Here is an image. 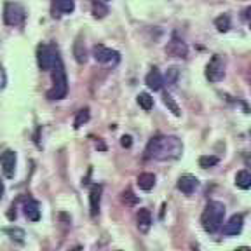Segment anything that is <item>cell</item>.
Wrapping results in <instances>:
<instances>
[{"label":"cell","mask_w":251,"mask_h":251,"mask_svg":"<svg viewBox=\"0 0 251 251\" xmlns=\"http://www.w3.org/2000/svg\"><path fill=\"white\" fill-rule=\"evenodd\" d=\"M166 52L173 58H187L188 54V47L176 33H173V37L169 39L168 46H166Z\"/></svg>","instance_id":"52a82bcc"},{"label":"cell","mask_w":251,"mask_h":251,"mask_svg":"<svg viewBox=\"0 0 251 251\" xmlns=\"http://www.w3.org/2000/svg\"><path fill=\"white\" fill-rule=\"evenodd\" d=\"M243 215H234L230 216V220H228L227 224L224 225V228H222V232H224L225 235H237L241 234V230H243Z\"/></svg>","instance_id":"8fae6325"},{"label":"cell","mask_w":251,"mask_h":251,"mask_svg":"<svg viewBox=\"0 0 251 251\" xmlns=\"http://www.w3.org/2000/svg\"><path fill=\"white\" fill-rule=\"evenodd\" d=\"M138 105L145 110V112H149V110L153 108V98L149 93H140L138 94Z\"/></svg>","instance_id":"ffe728a7"},{"label":"cell","mask_w":251,"mask_h":251,"mask_svg":"<svg viewBox=\"0 0 251 251\" xmlns=\"http://www.w3.org/2000/svg\"><path fill=\"white\" fill-rule=\"evenodd\" d=\"M101 194L103 187L98 183H94L89 190V206H91V216H96L100 213V206H101Z\"/></svg>","instance_id":"30bf717a"},{"label":"cell","mask_w":251,"mask_h":251,"mask_svg":"<svg viewBox=\"0 0 251 251\" xmlns=\"http://www.w3.org/2000/svg\"><path fill=\"white\" fill-rule=\"evenodd\" d=\"M52 89L47 91V98L49 100H63L68 93V78H67V72L63 67L61 58L58 56L54 67H52Z\"/></svg>","instance_id":"3957f363"},{"label":"cell","mask_w":251,"mask_h":251,"mask_svg":"<svg viewBox=\"0 0 251 251\" xmlns=\"http://www.w3.org/2000/svg\"><path fill=\"white\" fill-rule=\"evenodd\" d=\"M16 161H18V157H16L14 150L7 149V150H4V152L0 153V164H2V171H4L5 178H14Z\"/></svg>","instance_id":"ba28073f"},{"label":"cell","mask_w":251,"mask_h":251,"mask_svg":"<svg viewBox=\"0 0 251 251\" xmlns=\"http://www.w3.org/2000/svg\"><path fill=\"white\" fill-rule=\"evenodd\" d=\"M183 153V143L176 136H153L145 149V159L176 161Z\"/></svg>","instance_id":"6da1fadb"},{"label":"cell","mask_w":251,"mask_h":251,"mask_svg":"<svg viewBox=\"0 0 251 251\" xmlns=\"http://www.w3.org/2000/svg\"><path fill=\"white\" fill-rule=\"evenodd\" d=\"M105 2H108V0H105Z\"/></svg>","instance_id":"836d02e7"},{"label":"cell","mask_w":251,"mask_h":251,"mask_svg":"<svg viewBox=\"0 0 251 251\" xmlns=\"http://www.w3.org/2000/svg\"><path fill=\"white\" fill-rule=\"evenodd\" d=\"M145 84L149 86V89H152V91H161L162 86H164V77H162L161 72H159L155 67H153L152 70H150L149 74H147Z\"/></svg>","instance_id":"7c38bea8"},{"label":"cell","mask_w":251,"mask_h":251,"mask_svg":"<svg viewBox=\"0 0 251 251\" xmlns=\"http://www.w3.org/2000/svg\"><path fill=\"white\" fill-rule=\"evenodd\" d=\"M136 183L141 190L149 192V190H152L153 188V185H155V175H153V173H141L140 176H138Z\"/></svg>","instance_id":"e0dca14e"},{"label":"cell","mask_w":251,"mask_h":251,"mask_svg":"<svg viewBox=\"0 0 251 251\" xmlns=\"http://www.w3.org/2000/svg\"><path fill=\"white\" fill-rule=\"evenodd\" d=\"M234 251H251V250L248 246H241V248H235Z\"/></svg>","instance_id":"1f68e13d"},{"label":"cell","mask_w":251,"mask_h":251,"mask_svg":"<svg viewBox=\"0 0 251 251\" xmlns=\"http://www.w3.org/2000/svg\"><path fill=\"white\" fill-rule=\"evenodd\" d=\"M93 14H94V18H105V16L108 14V9H106L103 4H100V2H94Z\"/></svg>","instance_id":"484cf974"},{"label":"cell","mask_w":251,"mask_h":251,"mask_svg":"<svg viewBox=\"0 0 251 251\" xmlns=\"http://www.w3.org/2000/svg\"><path fill=\"white\" fill-rule=\"evenodd\" d=\"M68 251H82V248H80V246H75V248H72V250H68Z\"/></svg>","instance_id":"d6a6232c"},{"label":"cell","mask_w":251,"mask_h":251,"mask_svg":"<svg viewBox=\"0 0 251 251\" xmlns=\"http://www.w3.org/2000/svg\"><path fill=\"white\" fill-rule=\"evenodd\" d=\"M196 188H197V178L196 176H192V175H183V176H180V180H178V190H181L185 196L194 194Z\"/></svg>","instance_id":"5bb4252c"},{"label":"cell","mask_w":251,"mask_h":251,"mask_svg":"<svg viewBox=\"0 0 251 251\" xmlns=\"http://www.w3.org/2000/svg\"><path fill=\"white\" fill-rule=\"evenodd\" d=\"M162 98H164V105L168 106V110H169V112H171L173 115H176V117H180V115H181V112H180V106L176 105V101H175V100H173V96H171V94L164 93V96H162Z\"/></svg>","instance_id":"7402d4cb"},{"label":"cell","mask_w":251,"mask_h":251,"mask_svg":"<svg viewBox=\"0 0 251 251\" xmlns=\"http://www.w3.org/2000/svg\"><path fill=\"white\" fill-rule=\"evenodd\" d=\"M225 75V63L224 59L220 58L218 54L213 56L211 61L208 63V67H206V78H208L209 82H220Z\"/></svg>","instance_id":"8992f818"},{"label":"cell","mask_w":251,"mask_h":251,"mask_svg":"<svg viewBox=\"0 0 251 251\" xmlns=\"http://www.w3.org/2000/svg\"><path fill=\"white\" fill-rule=\"evenodd\" d=\"M87 121H89V108L78 110V112H77V117H75V121H74V127H75V129H78V127L86 124Z\"/></svg>","instance_id":"cb8c5ba5"},{"label":"cell","mask_w":251,"mask_h":251,"mask_svg":"<svg viewBox=\"0 0 251 251\" xmlns=\"http://www.w3.org/2000/svg\"><path fill=\"white\" fill-rule=\"evenodd\" d=\"M218 164V157L215 155H202L199 157V166L204 169H208V168H213V166Z\"/></svg>","instance_id":"d4e9b609"},{"label":"cell","mask_w":251,"mask_h":251,"mask_svg":"<svg viewBox=\"0 0 251 251\" xmlns=\"http://www.w3.org/2000/svg\"><path fill=\"white\" fill-rule=\"evenodd\" d=\"M93 56L98 63H110V61H117L119 52L110 49V47L103 46V44H96L93 47Z\"/></svg>","instance_id":"9c48e42d"},{"label":"cell","mask_w":251,"mask_h":251,"mask_svg":"<svg viewBox=\"0 0 251 251\" xmlns=\"http://www.w3.org/2000/svg\"><path fill=\"white\" fill-rule=\"evenodd\" d=\"M122 201H124L127 206H134V204H138V197L134 196L131 190H126V192L122 194Z\"/></svg>","instance_id":"4316f807"},{"label":"cell","mask_w":251,"mask_h":251,"mask_svg":"<svg viewBox=\"0 0 251 251\" xmlns=\"http://www.w3.org/2000/svg\"><path fill=\"white\" fill-rule=\"evenodd\" d=\"M235 185L239 188H250L251 187V171H248V169H243V171H239L237 175H235Z\"/></svg>","instance_id":"ac0fdd59"},{"label":"cell","mask_w":251,"mask_h":251,"mask_svg":"<svg viewBox=\"0 0 251 251\" xmlns=\"http://www.w3.org/2000/svg\"><path fill=\"white\" fill-rule=\"evenodd\" d=\"M5 86H7V74H5L4 67L0 65V91L4 89Z\"/></svg>","instance_id":"83f0119b"},{"label":"cell","mask_w":251,"mask_h":251,"mask_svg":"<svg viewBox=\"0 0 251 251\" xmlns=\"http://www.w3.org/2000/svg\"><path fill=\"white\" fill-rule=\"evenodd\" d=\"M74 58H75V61L77 63H86V59H87V51H86V46H84V40H82V35H78L77 39H75V42H74Z\"/></svg>","instance_id":"2e32d148"},{"label":"cell","mask_w":251,"mask_h":251,"mask_svg":"<svg viewBox=\"0 0 251 251\" xmlns=\"http://www.w3.org/2000/svg\"><path fill=\"white\" fill-rule=\"evenodd\" d=\"M4 194H5V185H4V181L0 180V201L4 199Z\"/></svg>","instance_id":"f546056e"},{"label":"cell","mask_w":251,"mask_h":251,"mask_svg":"<svg viewBox=\"0 0 251 251\" xmlns=\"http://www.w3.org/2000/svg\"><path fill=\"white\" fill-rule=\"evenodd\" d=\"M58 56V49L54 46H49V44L37 46V63H39L40 70H52Z\"/></svg>","instance_id":"277c9868"},{"label":"cell","mask_w":251,"mask_h":251,"mask_svg":"<svg viewBox=\"0 0 251 251\" xmlns=\"http://www.w3.org/2000/svg\"><path fill=\"white\" fill-rule=\"evenodd\" d=\"M121 145L124 147V149H131V145H133V138H131V136H122L121 138Z\"/></svg>","instance_id":"f1b7e54d"},{"label":"cell","mask_w":251,"mask_h":251,"mask_svg":"<svg viewBox=\"0 0 251 251\" xmlns=\"http://www.w3.org/2000/svg\"><path fill=\"white\" fill-rule=\"evenodd\" d=\"M136 222H138V228H140V232H143V234H147V232L150 230V227H152V215H150L149 209H140L138 211V216H136Z\"/></svg>","instance_id":"9a60e30c"},{"label":"cell","mask_w":251,"mask_h":251,"mask_svg":"<svg viewBox=\"0 0 251 251\" xmlns=\"http://www.w3.org/2000/svg\"><path fill=\"white\" fill-rule=\"evenodd\" d=\"M26 20V11L23 5L16 2H5L4 4V21L9 26H23Z\"/></svg>","instance_id":"5b68a950"},{"label":"cell","mask_w":251,"mask_h":251,"mask_svg":"<svg viewBox=\"0 0 251 251\" xmlns=\"http://www.w3.org/2000/svg\"><path fill=\"white\" fill-rule=\"evenodd\" d=\"M224 216H225V206L218 201H209L206 209L202 211L201 216V224L202 228L208 234H215L220 230L222 224H224Z\"/></svg>","instance_id":"7a4b0ae2"},{"label":"cell","mask_w":251,"mask_h":251,"mask_svg":"<svg viewBox=\"0 0 251 251\" xmlns=\"http://www.w3.org/2000/svg\"><path fill=\"white\" fill-rule=\"evenodd\" d=\"M178 77H180V70H178V67H169L168 72H166L164 75V82L168 84V86H175L178 80Z\"/></svg>","instance_id":"603a6c76"},{"label":"cell","mask_w":251,"mask_h":251,"mask_svg":"<svg viewBox=\"0 0 251 251\" xmlns=\"http://www.w3.org/2000/svg\"><path fill=\"white\" fill-rule=\"evenodd\" d=\"M246 20H248V25H250V28H251V7L246 9Z\"/></svg>","instance_id":"4dcf8cb0"},{"label":"cell","mask_w":251,"mask_h":251,"mask_svg":"<svg viewBox=\"0 0 251 251\" xmlns=\"http://www.w3.org/2000/svg\"><path fill=\"white\" fill-rule=\"evenodd\" d=\"M23 209H25V215L30 222H39L40 220V206L35 199H25V204H23Z\"/></svg>","instance_id":"4fadbf2b"},{"label":"cell","mask_w":251,"mask_h":251,"mask_svg":"<svg viewBox=\"0 0 251 251\" xmlns=\"http://www.w3.org/2000/svg\"><path fill=\"white\" fill-rule=\"evenodd\" d=\"M54 9L61 14H72L75 11L74 0H54Z\"/></svg>","instance_id":"d6986e66"},{"label":"cell","mask_w":251,"mask_h":251,"mask_svg":"<svg viewBox=\"0 0 251 251\" xmlns=\"http://www.w3.org/2000/svg\"><path fill=\"white\" fill-rule=\"evenodd\" d=\"M215 26H216V30H218V31L225 33V31L230 30V18H228L227 14L218 16V18L215 20Z\"/></svg>","instance_id":"44dd1931"}]
</instances>
